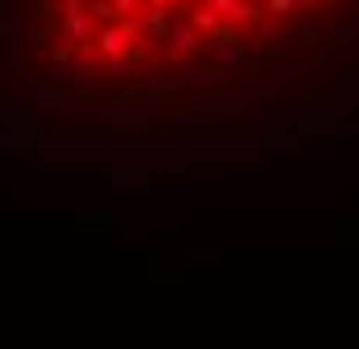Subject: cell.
Instances as JSON below:
<instances>
[{"instance_id":"cell-1","label":"cell","mask_w":359,"mask_h":349,"mask_svg":"<svg viewBox=\"0 0 359 349\" xmlns=\"http://www.w3.org/2000/svg\"><path fill=\"white\" fill-rule=\"evenodd\" d=\"M359 0H28L33 38L98 52L112 66L140 61L173 28H191L205 47H243L252 33H276L304 19L322 28L332 14H355Z\"/></svg>"}]
</instances>
